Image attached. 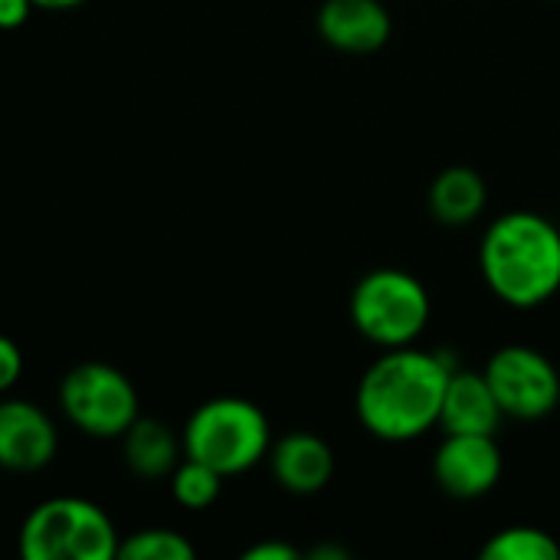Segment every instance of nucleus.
Wrapping results in <instances>:
<instances>
[{"instance_id":"nucleus-1","label":"nucleus","mask_w":560,"mask_h":560,"mask_svg":"<svg viewBox=\"0 0 560 560\" xmlns=\"http://www.w3.org/2000/svg\"><path fill=\"white\" fill-rule=\"evenodd\" d=\"M456 368L446 351L384 348L358 381L354 410L361 427L384 443L420 440L440 423L446 381Z\"/></svg>"},{"instance_id":"nucleus-2","label":"nucleus","mask_w":560,"mask_h":560,"mask_svg":"<svg viewBox=\"0 0 560 560\" xmlns=\"http://www.w3.org/2000/svg\"><path fill=\"white\" fill-rule=\"evenodd\" d=\"M482 279L512 308H538L560 292V226L535 210L489 223L479 246Z\"/></svg>"},{"instance_id":"nucleus-3","label":"nucleus","mask_w":560,"mask_h":560,"mask_svg":"<svg viewBox=\"0 0 560 560\" xmlns=\"http://www.w3.org/2000/svg\"><path fill=\"white\" fill-rule=\"evenodd\" d=\"M184 456L207 463L223 479L243 476L269 456L272 430L266 413L246 397L203 400L184 427Z\"/></svg>"},{"instance_id":"nucleus-4","label":"nucleus","mask_w":560,"mask_h":560,"mask_svg":"<svg viewBox=\"0 0 560 560\" xmlns=\"http://www.w3.org/2000/svg\"><path fill=\"white\" fill-rule=\"evenodd\" d=\"M118 545L105 509L75 495L39 502L20 525L23 560H118Z\"/></svg>"},{"instance_id":"nucleus-5","label":"nucleus","mask_w":560,"mask_h":560,"mask_svg":"<svg viewBox=\"0 0 560 560\" xmlns=\"http://www.w3.org/2000/svg\"><path fill=\"white\" fill-rule=\"evenodd\" d=\"M351 325L377 348L413 345L433 312L427 285L407 269H371L351 289Z\"/></svg>"},{"instance_id":"nucleus-6","label":"nucleus","mask_w":560,"mask_h":560,"mask_svg":"<svg viewBox=\"0 0 560 560\" xmlns=\"http://www.w3.org/2000/svg\"><path fill=\"white\" fill-rule=\"evenodd\" d=\"M59 410L92 440H121V433L141 417L131 377L102 361H85L66 371L59 381Z\"/></svg>"},{"instance_id":"nucleus-7","label":"nucleus","mask_w":560,"mask_h":560,"mask_svg":"<svg viewBox=\"0 0 560 560\" xmlns=\"http://www.w3.org/2000/svg\"><path fill=\"white\" fill-rule=\"evenodd\" d=\"M486 381L512 420H545L560 404V374L555 361L528 345H505L486 364Z\"/></svg>"},{"instance_id":"nucleus-8","label":"nucleus","mask_w":560,"mask_h":560,"mask_svg":"<svg viewBox=\"0 0 560 560\" xmlns=\"http://www.w3.org/2000/svg\"><path fill=\"white\" fill-rule=\"evenodd\" d=\"M433 479L453 499H482L502 479V450L486 433H443Z\"/></svg>"},{"instance_id":"nucleus-9","label":"nucleus","mask_w":560,"mask_h":560,"mask_svg":"<svg viewBox=\"0 0 560 560\" xmlns=\"http://www.w3.org/2000/svg\"><path fill=\"white\" fill-rule=\"evenodd\" d=\"M59 430L52 417L23 397L0 400V469L7 472H39L56 459Z\"/></svg>"},{"instance_id":"nucleus-10","label":"nucleus","mask_w":560,"mask_h":560,"mask_svg":"<svg viewBox=\"0 0 560 560\" xmlns=\"http://www.w3.org/2000/svg\"><path fill=\"white\" fill-rule=\"evenodd\" d=\"M318 36L341 52H377L387 46L394 20L381 0H325L315 16Z\"/></svg>"},{"instance_id":"nucleus-11","label":"nucleus","mask_w":560,"mask_h":560,"mask_svg":"<svg viewBox=\"0 0 560 560\" xmlns=\"http://www.w3.org/2000/svg\"><path fill=\"white\" fill-rule=\"evenodd\" d=\"M269 469L279 489L292 495H315L322 492L335 476V453L331 446L308 430H295L279 436L269 446Z\"/></svg>"},{"instance_id":"nucleus-12","label":"nucleus","mask_w":560,"mask_h":560,"mask_svg":"<svg viewBox=\"0 0 560 560\" xmlns=\"http://www.w3.org/2000/svg\"><path fill=\"white\" fill-rule=\"evenodd\" d=\"M505 420L489 381L482 371L456 368L446 381L443 407H440V430L443 433H486L495 436L499 423Z\"/></svg>"},{"instance_id":"nucleus-13","label":"nucleus","mask_w":560,"mask_h":560,"mask_svg":"<svg viewBox=\"0 0 560 560\" xmlns=\"http://www.w3.org/2000/svg\"><path fill=\"white\" fill-rule=\"evenodd\" d=\"M489 200V184L486 177L469 167V164H453L443 167L433 184H430V213L443 223V226H469L472 220H479V213L486 210Z\"/></svg>"},{"instance_id":"nucleus-14","label":"nucleus","mask_w":560,"mask_h":560,"mask_svg":"<svg viewBox=\"0 0 560 560\" xmlns=\"http://www.w3.org/2000/svg\"><path fill=\"white\" fill-rule=\"evenodd\" d=\"M180 450H184V443L174 436V430L161 420H151V417H138L121 433L125 466L138 479H148V482L167 479L174 472V466L180 463Z\"/></svg>"},{"instance_id":"nucleus-15","label":"nucleus","mask_w":560,"mask_h":560,"mask_svg":"<svg viewBox=\"0 0 560 560\" xmlns=\"http://www.w3.org/2000/svg\"><path fill=\"white\" fill-rule=\"evenodd\" d=\"M479 558L486 560H558L560 545L555 541V535H548L545 528H535V525H512V528H502L495 532Z\"/></svg>"},{"instance_id":"nucleus-16","label":"nucleus","mask_w":560,"mask_h":560,"mask_svg":"<svg viewBox=\"0 0 560 560\" xmlns=\"http://www.w3.org/2000/svg\"><path fill=\"white\" fill-rule=\"evenodd\" d=\"M167 479H171V495H174V502L184 505L187 512H203V509H210V505L220 499V492H223V476H220L217 469H210L207 463L190 459V456H184V459L174 466V472H171Z\"/></svg>"},{"instance_id":"nucleus-17","label":"nucleus","mask_w":560,"mask_h":560,"mask_svg":"<svg viewBox=\"0 0 560 560\" xmlns=\"http://www.w3.org/2000/svg\"><path fill=\"white\" fill-rule=\"evenodd\" d=\"M197 548L174 528H141L118 545V560H194Z\"/></svg>"},{"instance_id":"nucleus-18","label":"nucleus","mask_w":560,"mask_h":560,"mask_svg":"<svg viewBox=\"0 0 560 560\" xmlns=\"http://www.w3.org/2000/svg\"><path fill=\"white\" fill-rule=\"evenodd\" d=\"M20 377H23V351L13 338L0 335V397L13 390Z\"/></svg>"},{"instance_id":"nucleus-19","label":"nucleus","mask_w":560,"mask_h":560,"mask_svg":"<svg viewBox=\"0 0 560 560\" xmlns=\"http://www.w3.org/2000/svg\"><path fill=\"white\" fill-rule=\"evenodd\" d=\"M302 551L285 541H259L243 551V560H299Z\"/></svg>"},{"instance_id":"nucleus-20","label":"nucleus","mask_w":560,"mask_h":560,"mask_svg":"<svg viewBox=\"0 0 560 560\" xmlns=\"http://www.w3.org/2000/svg\"><path fill=\"white\" fill-rule=\"evenodd\" d=\"M33 0H0V30H16L30 20Z\"/></svg>"},{"instance_id":"nucleus-21","label":"nucleus","mask_w":560,"mask_h":560,"mask_svg":"<svg viewBox=\"0 0 560 560\" xmlns=\"http://www.w3.org/2000/svg\"><path fill=\"white\" fill-rule=\"evenodd\" d=\"M308 558L312 560H351V551H345V548H335V545H322V548L308 551Z\"/></svg>"},{"instance_id":"nucleus-22","label":"nucleus","mask_w":560,"mask_h":560,"mask_svg":"<svg viewBox=\"0 0 560 560\" xmlns=\"http://www.w3.org/2000/svg\"><path fill=\"white\" fill-rule=\"evenodd\" d=\"M79 3H85V0H33V7L36 10H75Z\"/></svg>"}]
</instances>
